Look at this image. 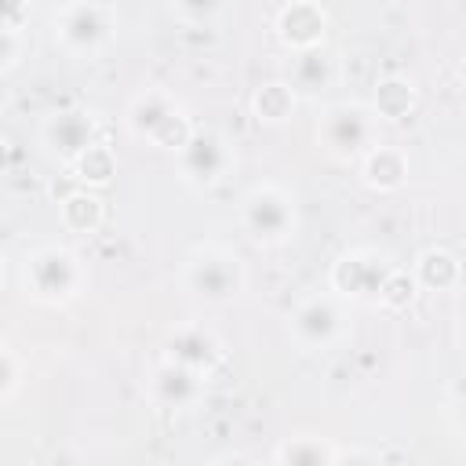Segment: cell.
I'll return each instance as SVG.
<instances>
[{
    "instance_id": "1",
    "label": "cell",
    "mask_w": 466,
    "mask_h": 466,
    "mask_svg": "<svg viewBox=\"0 0 466 466\" xmlns=\"http://www.w3.org/2000/svg\"><path fill=\"white\" fill-rule=\"evenodd\" d=\"M127 124L138 138L160 146V149H182L189 142V120L182 116L178 102L164 91H146L131 102L127 109Z\"/></svg>"
},
{
    "instance_id": "2",
    "label": "cell",
    "mask_w": 466,
    "mask_h": 466,
    "mask_svg": "<svg viewBox=\"0 0 466 466\" xmlns=\"http://www.w3.org/2000/svg\"><path fill=\"white\" fill-rule=\"evenodd\" d=\"M240 218H244V229L258 240V244H280L291 237L295 229V204L284 189L277 186H255L248 197H244V208H240Z\"/></svg>"
},
{
    "instance_id": "3",
    "label": "cell",
    "mask_w": 466,
    "mask_h": 466,
    "mask_svg": "<svg viewBox=\"0 0 466 466\" xmlns=\"http://www.w3.org/2000/svg\"><path fill=\"white\" fill-rule=\"evenodd\" d=\"M80 262L66 248H40L25 258V284L40 302H66L80 288Z\"/></svg>"
},
{
    "instance_id": "4",
    "label": "cell",
    "mask_w": 466,
    "mask_h": 466,
    "mask_svg": "<svg viewBox=\"0 0 466 466\" xmlns=\"http://www.w3.org/2000/svg\"><path fill=\"white\" fill-rule=\"evenodd\" d=\"M186 284L204 302H229L244 284V269H240L237 255H229L222 248H208L189 262Z\"/></svg>"
},
{
    "instance_id": "5",
    "label": "cell",
    "mask_w": 466,
    "mask_h": 466,
    "mask_svg": "<svg viewBox=\"0 0 466 466\" xmlns=\"http://www.w3.org/2000/svg\"><path fill=\"white\" fill-rule=\"evenodd\" d=\"M55 36L73 55H95L109 40V11L98 4H87V0H76L58 11Z\"/></svg>"
},
{
    "instance_id": "6",
    "label": "cell",
    "mask_w": 466,
    "mask_h": 466,
    "mask_svg": "<svg viewBox=\"0 0 466 466\" xmlns=\"http://www.w3.org/2000/svg\"><path fill=\"white\" fill-rule=\"evenodd\" d=\"M317 135H320V142H324V149L331 157L350 160V157H360L368 149V142H371V116L360 106H335V109L324 113Z\"/></svg>"
},
{
    "instance_id": "7",
    "label": "cell",
    "mask_w": 466,
    "mask_h": 466,
    "mask_svg": "<svg viewBox=\"0 0 466 466\" xmlns=\"http://www.w3.org/2000/svg\"><path fill=\"white\" fill-rule=\"evenodd\" d=\"M182 153V178L189 186H215L229 171V149L218 135H189Z\"/></svg>"
},
{
    "instance_id": "8",
    "label": "cell",
    "mask_w": 466,
    "mask_h": 466,
    "mask_svg": "<svg viewBox=\"0 0 466 466\" xmlns=\"http://www.w3.org/2000/svg\"><path fill=\"white\" fill-rule=\"evenodd\" d=\"M200 390H204V375L193 371V368H186V364H178V360H167V357H164V364L149 379L153 400L160 408H171V411H182V408L197 404Z\"/></svg>"
},
{
    "instance_id": "9",
    "label": "cell",
    "mask_w": 466,
    "mask_h": 466,
    "mask_svg": "<svg viewBox=\"0 0 466 466\" xmlns=\"http://www.w3.org/2000/svg\"><path fill=\"white\" fill-rule=\"evenodd\" d=\"M291 335L302 350H328L339 335V309L328 299H306L291 313Z\"/></svg>"
},
{
    "instance_id": "10",
    "label": "cell",
    "mask_w": 466,
    "mask_h": 466,
    "mask_svg": "<svg viewBox=\"0 0 466 466\" xmlns=\"http://www.w3.org/2000/svg\"><path fill=\"white\" fill-rule=\"evenodd\" d=\"M44 138L62 160H80L87 149H95V120L87 113H55Z\"/></svg>"
},
{
    "instance_id": "11",
    "label": "cell",
    "mask_w": 466,
    "mask_h": 466,
    "mask_svg": "<svg viewBox=\"0 0 466 466\" xmlns=\"http://www.w3.org/2000/svg\"><path fill=\"white\" fill-rule=\"evenodd\" d=\"M335 288H342V291H350V295H382V288H386V280H390V273H386V266L371 255V251H353V255H346L339 266H335Z\"/></svg>"
},
{
    "instance_id": "12",
    "label": "cell",
    "mask_w": 466,
    "mask_h": 466,
    "mask_svg": "<svg viewBox=\"0 0 466 466\" xmlns=\"http://www.w3.org/2000/svg\"><path fill=\"white\" fill-rule=\"evenodd\" d=\"M167 360H178V364H186V368L208 375V371L222 360V346H218V339H215L211 331H204V328H182V331H175V339L167 342Z\"/></svg>"
},
{
    "instance_id": "13",
    "label": "cell",
    "mask_w": 466,
    "mask_h": 466,
    "mask_svg": "<svg viewBox=\"0 0 466 466\" xmlns=\"http://www.w3.org/2000/svg\"><path fill=\"white\" fill-rule=\"evenodd\" d=\"M280 40L291 44L295 51H313L320 40H324V11H317L313 4H291L284 15H280Z\"/></svg>"
},
{
    "instance_id": "14",
    "label": "cell",
    "mask_w": 466,
    "mask_h": 466,
    "mask_svg": "<svg viewBox=\"0 0 466 466\" xmlns=\"http://www.w3.org/2000/svg\"><path fill=\"white\" fill-rule=\"evenodd\" d=\"M404 175H408V164H404V157H400L397 149L379 146V149H371L368 160H364V178H368L371 186H379V189H397V186L404 182Z\"/></svg>"
},
{
    "instance_id": "15",
    "label": "cell",
    "mask_w": 466,
    "mask_h": 466,
    "mask_svg": "<svg viewBox=\"0 0 466 466\" xmlns=\"http://www.w3.org/2000/svg\"><path fill=\"white\" fill-rule=\"evenodd\" d=\"M339 451L328 448L320 437H291L277 448V462H291V466H320V462H335Z\"/></svg>"
},
{
    "instance_id": "16",
    "label": "cell",
    "mask_w": 466,
    "mask_h": 466,
    "mask_svg": "<svg viewBox=\"0 0 466 466\" xmlns=\"http://www.w3.org/2000/svg\"><path fill=\"white\" fill-rule=\"evenodd\" d=\"M295 109V91L288 84H266L258 95H255V113L258 120H269V124H280L284 116H291Z\"/></svg>"
},
{
    "instance_id": "17",
    "label": "cell",
    "mask_w": 466,
    "mask_h": 466,
    "mask_svg": "<svg viewBox=\"0 0 466 466\" xmlns=\"http://www.w3.org/2000/svg\"><path fill=\"white\" fill-rule=\"evenodd\" d=\"M419 277H422L426 284L448 288V284H455L459 266H455V258H451L448 251H426V255H422V262H419Z\"/></svg>"
},
{
    "instance_id": "18",
    "label": "cell",
    "mask_w": 466,
    "mask_h": 466,
    "mask_svg": "<svg viewBox=\"0 0 466 466\" xmlns=\"http://www.w3.org/2000/svg\"><path fill=\"white\" fill-rule=\"evenodd\" d=\"M324 80H328V62L320 55H313V51H302L299 55V69H295V84L306 87V91H313Z\"/></svg>"
},
{
    "instance_id": "19",
    "label": "cell",
    "mask_w": 466,
    "mask_h": 466,
    "mask_svg": "<svg viewBox=\"0 0 466 466\" xmlns=\"http://www.w3.org/2000/svg\"><path fill=\"white\" fill-rule=\"evenodd\" d=\"M375 102H379V109H382L386 116H397V113H404V109L411 106V87H404L400 80H386V84L379 87Z\"/></svg>"
},
{
    "instance_id": "20",
    "label": "cell",
    "mask_w": 466,
    "mask_h": 466,
    "mask_svg": "<svg viewBox=\"0 0 466 466\" xmlns=\"http://www.w3.org/2000/svg\"><path fill=\"white\" fill-rule=\"evenodd\" d=\"M171 7H175L182 18L200 22V18H211V15L222 7V0H171Z\"/></svg>"
},
{
    "instance_id": "21",
    "label": "cell",
    "mask_w": 466,
    "mask_h": 466,
    "mask_svg": "<svg viewBox=\"0 0 466 466\" xmlns=\"http://www.w3.org/2000/svg\"><path fill=\"white\" fill-rule=\"evenodd\" d=\"M15 360H11V353H4V397H11L15 393Z\"/></svg>"
},
{
    "instance_id": "22",
    "label": "cell",
    "mask_w": 466,
    "mask_h": 466,
    "mask_svg": "<svg viewBox=\"0 0 466 466\" xmlns=\"http://www.w3.org/2000/svg\"><path fill=\"white\" fill-rule=\"evenodd\" d=\"M451 419H455L459 433H466V393H462V397H459V404L451 408Z\"/></svg>"
},
{
    "instance_id": "23",
    "label": "cell",
    "mask_w": 466,
    "mask_h": 466,
    "mask_svg": "<svg viewBox=\"0 0 466 466\" xmlns=\"http://www.w3.org/2000/svg\"><path fill=\"white\" fill-rule=\"evenodd\" d=\"M462 320H466V299H462Z\"/></svg>"
}]
</instances>
